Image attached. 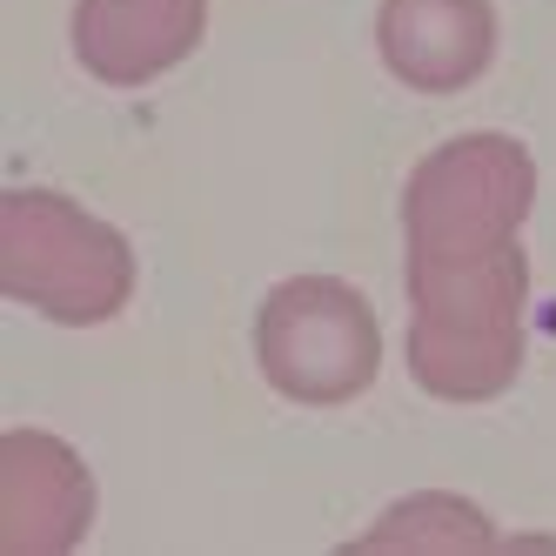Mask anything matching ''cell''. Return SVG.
Returning a JSON list of instances; mask_svg holds the SVG:
<instances>
[{"label": "cell", "mask_w": 556, "mask_h": 556, "mask_svg": "<svg viewBox=\"0 0 556 556\" xmlns=\"http://www.w3.org/2000/svg\"><path fill=\"white\" fill-rule=\"evenodd\" d=\"M536 202V162L509 135H456L422 154L403 188L409 262H456L516 242Z\"/></svg>", "instance_id": "3"}, {"label": "cell", "mask_w": 556, "mask_h": 556, "mask_svg": "<svg viewBox=\"0 0 556 556\" xmlns=\"http://www.w3.org/2000/svg\"><path fill=\"white\" fill-rule=\"evenodd\" d=\"M376 48L403 88L463 94L496 61V8L490 0H382Z\"/></svg>", "instance_id": "6"}, {"label": "cell", "mask_w": 556, "mask_h": 556, "mask_svg": "<svg viewBox=\"0 0 556 556\" xmlns=\"http://www.w3.org/2000/svg\"><path fill=\"white\" fill-rule=\"evenodd\" d=\"M94 523V476L61 435L8 429L0 435V549L67 556Z\"/></svg>", "instance_id": "5"}, {"label": "cell", "mask_w": 556, "mask_h": 556, "mask_svg": "<svg viewBox=\"0 0 556 556\" xmlns=\"http://www.w3.org/2000/svg\"><path fill=\"white\" fill-rule=\"evenodd\" d=\"M208 34V0H74V61L108 88H141L188 61Z\"/></svg>", "instance_id": "7"}, {"label": "cell", "mask_w": 556, "mask_h": 556, "mask_svg": "<svg viewBox=\"0 0 556 556\" xmlns=\"http://www.w3.org/2000/svg\"><path fill=\"white\" fill-rule=\"evenodd\" d=\"M355 543L363 549H483V543H496V530H490V516L463 496H403Z\"/></svg>", "instance_id": "8"}, {"label": "cell", "mask_w": 556, "mask_h": 556, "mask_svg": "<svg viewBox=\"0 0 556 556\" xmlns=\"http://www.w3.org/2000/svg\"><path fill=\"white\" fill-rule=\"evenodd\" d=\"M255 363L289 403H355L382 369L376 308L363 302V289L336 282V275H295V282L268 289L255 315Z\"/></svg>", "instance_id": "4"}, {"label": "cell", "mask_w": 556, "mask_h": 556, "mask_svg": "<svg viewBox=\"0 0 556 556\" xmlns=\"http://www.w3.org/2000/svg\"><path fill=\"white\" fill-rule=\"evenodd\" d=\"M0 289L48 323L94 329L135 295V249L54 188H8L0 202Z\"/></svg>", "instance_id": "2"}, {"label": "cell", "mask_w": 556, "mask_h": 556, "mask_svg": "<svg viewBox=\"0 0 556 556\" xmlns=\"http://www.w3.org/2000/svg\"><path fill=\"white\" fill-rule=\"evenodd\" d=\"M523 242L456 262H409V376L443 403L503 395L523 369Z\"/></svg>", "instance_id": "1"}]
</instances>
